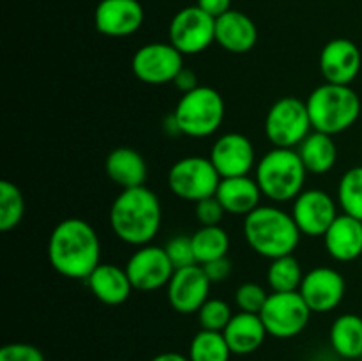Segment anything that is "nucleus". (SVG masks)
I'll list each match as a JSON object with an SVG mask.
<instances>
[{"label": "nucleus", "instance_id": "f257e3e1", "mask_svg": "<svg viewBox=\"0 0 362 361\" xmlns=\"http://www.w3.org/2000/svg\"><path fill=\"white\" fill-rule=\"evenodd\" d=\"M48 262L53 271L69 280H87L101 264V239L81 218H66L48 237Z\"/></svg>", "mask_w": 362, "mask_h": 361}, {"label": "nucleus", "instance_id": "f03ea898", "mask_svg": "<svg viewBox=\"0 0 362 361\" xmlns=\"http://www.w3.org/2000/svg\"><path fill=\"white\" fill-rule=\"evenodd\" d=\"M108 218L117 239L129 246H145L161 230V200L147 186L122 190L112 202Z\"/></svg>", "mask_w": 362, "mask_h": 361}, {"label": "nucleus", "instance_id": "7ed1b4c3", "mask_svg": "<svg viewBox=\"0 0 362 361\" xmlns=\"http://www.w3.org/2000/svg\"><path fill=\"white\" fill-rule=\"evenodd\" d=\"M243 232L247 246L269 260L292 255L303 237L292 214L278 205H258L244 218Z\"/></svg>", "mask_w": 362, "mask_h": 361}, {"label": "nucleus", "instance_id": "20e7f679", "mask_svg": "<svg viewBox=\"0 0 362 361\" xmlns=\"http://www.w3.org/2000/svg\"><path fill=\"white\" fill-rule=\"evenodd\" d=\"M308 170L297 149L272 147L258 159L255 179L262 195L276 204L293 202L304 191Z\"/></svg>", "mask_w": 362, "mask_h": 361}, {"label": "nucleus", "instance_id": "39448f33", "mask_svg": "<svg viewBox=\"0 0 362 361\" xmlns=\"http://www.w3.org/2000/svg\"><path fill=\"white\" fill-rule=\"evenodd\" d=\"M311 126L331 137L350 130L361 115V98L352 85L325 84L311 91L306 99Z\"/></svg>", "mask_w": 362, "mask_h": 361}, {"label": "nucleus", "instance_id": "423d86ee", "mask_svg": "<svg viewBox=\"0 0 362 361\" xmlns=\"http://www.w3.org/2000/svg\"><path fill=\"white\" fill-rule=\"evenodd\" d=\"M225 99L216 88L200 85L180 96L172 112L180 134L189 138H207L218 133L225 120Z\"/></svg>", "mask_w": 362, "mask_h": 361}, {"label": "nucleus", "instance_id": "0eeeda50", "mask_svg": "<svg viewBox=\"0 0 362 361\" xmlns=\"http://www.w3.org/2000/svg\"><path fill=\"white\" fill-rule=\"evenodd\" d=\"M264 131L272 147H299L300 142L313 131L306 101L293 96H285L272 103L265 115Z\"/></svg>", "mask_w": 362, "mask_h": 361}, {"label": "nucleus", "instance_id": "6e6552de", "mask_svg": "<svg viewBox=\"0 0 362 361\" xmlns=\"http://www.w3.org/2000/svg\"><path fill=\"white\" fill-rule=\"evenodd\" d=\"M166 180L170 191L177 198L197 204L204 198L214 197L221 183V176L209 156H186L170 166Z\"/></svg>", "mask_w": 362, "mask_h": 361}, {"label": "nucleus", "instance_id": "1a4fd4ad", "mask_svg": "<svg viewBox=\"0 0 362 361\" xmlns=\"http://www.w3.org/2000/svg\"><path fill=\"white\" fill-rule=\"evenodd\" d=\"M313 311L303 299L299 290L296 292H271L260 317L264 321L269 336L288 340L300 335L310 324Z\"/></svg>", "mask_w": 362, "mask_h": 361}, {"label": "nucleus", "instance_id": "9d476101", "mask_svg": "<svg viewBox=\"0 0 362 361\" xmlns=\"http://www.w3.org/2000/svg\"><path fill=\"white\" fill-rule=\"evenodd\" d=\"M168 41L186 55H198L216 42V18L194 6L184 7L172 18Z\"/></svg>", "mask_w": 362, "mask_h": 361}, {"label": "nucleus", "instance_id": "9b49d317", "mask_svg": "<svg viewBox=\"0 0 362 361\" xmlns=\"http://www.w3.org/2000/svg\"><path fill=\"white\" fill-rule=\"evenodd\" d=\"M184 67V55L172 42H147L131 59L133 74L147 85L173 84Z\"/></svg>", "mask_w": 362, "mask_h": 361}, {"label": "nucleus", "instance_id": "f8f14e48", "mask_svg": "<svg viewBox=\"0 0 362 361\" xmlns=\"http://www.w3.org/2000/svg\"><path fill=\"white\" fill-rule=\"evenodd\" d=\"M126 271L134 290L152 292L168 285L175 268L168 258L165 246L145 244L138 246L126 262Z\"/></svg>", "mask_w": 362, "mask_h": 361}, {"label": "nucleus", "instance_id": "ddd939ff", "mask_svg": "<svg viewBox=\"0 0 362 361\" xmlns=\"http://www.w3.org/2000/svg\"><path fill=\"white\" fill-rule=\"evenodd\" d=\"M290 214L303 236L324 237L339 212L338 204L331 193L320 188H311L297 195L292 202Z\"/></svg>", "mask_w": 362, "mask_h": 361}, {"label": "nucleus", "instance_id": "4468645a", "mask_svg": "<svg viewBox=\"0 0 362 361\" xmlns=\"http://www.w3.org/2000/svg\"><path fill=\"white\" fill-rule=\"evenodd\" d=\"M346 292L345 276L334 268L318 265L304 273L299 294L313 314H329L341 304Z\"/></svg>", "mask_w": 362, "mask_h": 361}, {"label": "nucleus", "instance_id": "2eb2a0df", "mask_svg": "<svg viewBox=\"0 0 362 361\" xmlns=\"http://www.w3.org/2000/svg\"><path fill=\"white\" fill-rule=\"evenodd\" d=\"M211 287L212 282L200 264L187 265V268L175 269L172 280L166 285V297L170 306L177 314H198V310L209 299Z\"/></svg>", "mask_w": 362, "mask_h": 361}, {"label": "nucleus", "instance_id": "dca6fc26", "mask_svg": "<svg viewBox=\"0 0 362 361\" xmlns=\"http://www.w3.org/2000/svg\"><path fill=\"white\" fill-rule=\"evenodd\" d=\"M209 159L216 166L221 179L250 176V172L258 163L253 142L246 134L235 133V131L216 138L209 152Z\"/></svg>", "mask_w": 362, "mask_h": 361}, {"label": "nucleus", "instance_id": "f3484780", "mask_svg": "<svg viewBox=\"0 0 362 361\" xmlns=\"http://www.w3.org/2000/svg\"><path fill=\"white\" fill-rule=\"evenodd\" d=\"M145 11L138 0H101L94 11V25L106 38H127L144 25Z\"/></svg>", "mask_w": 362, "mask_h": 361}, {"label": "nucleus", "instance_id": "a211bd4d", "mask_svg": "<svg viewBox=\"0 0 362 361\" xmlns=\"http://www.w3.org/2000/svg\"><path fill=\"white\" fill-rule=\"evenodd\" d=\"M362 55L359 46L346 38L331 39L322 48L318 67L325 81L336 85H352L359 76Z\"/></svg>", "mask_w": 362, "mask_h": 361}, {"label": "nucleus", "instance_id": "6ab92c4d", "mask_svg": "<svg viewBox=\"0 0 362 361\" xmlns=\"http://www.w3.org/2000/svg\"><path fill=\"white\" fill-rule=\"evenodd\" d=\"M85 282L92 296L108 306H119L126 303L134 290L126 268L112 262H101Z\"/></svg>", "mask_w": 362, "mask_h": 361}, {"label": "nucleus", "instance_id": "aec40b11", "mask_svg": "<svg viewBox=\"0 0 362 361\" xmlns=\"http://www.w3.org/2000/svg\"><path fill=\"white\" fill-rule=\"evenodd\" d=\"M258 41V28L247 14L230 9L216 18V42L228 53H247Z\"/></svg>", "mask_w": 362, "mask_h": 361}, {"label": "nucleus", "instance_id": "412c9836", "mask_svg": "<svg viewBox=\"0 0 362 361\" xmlns=\"http://www.w3.org/2000/svg\"><path fill=\"white\" fill-rule=\"evenodd\" d=\"M324 244L336 262L356 260L362 255V222L341 212L324 234Z\"/></svg>", "mask_w": 362, "mask_h": 361}, {"label": "nucleus", "instance_id": "4be33fe9", "mask_svg": "<svg viewBox=\"0 0 362 361\" xmlns=\"http://www.w3.org/2000/svg\"><path fill=\"white\" fill-rule=\"evenodd\" d=\"M262 190L257 179L250 176L225 177L216 190V198L221 202L226 214L244 216L253 212L258 205H262Z\"/></svg>", "mask_w": 362, "mask_h": 361}, {"label": "nucleus", "instance_id": "5701e85b", "mask_svg": "<svg viewBox=\"0 0 362 361\" xmlns=\"http://www.w3.org/2000/svg\"><path fill=\"white\" fill-rule=\"evenodd\" d=\"M105 172L113 184L122 190L145 186L148 168L144 156L133 147H117L105 159Z\"/></svg>", "mask_w": 362, "mask_h": 361}, {"label": "nucleus", "instance_id": "b1692460", "mask_svg": "<svg viewBox=\"0 0 362 361\" xmlns=\"http://www.w3.org/2000/svg\"><path fill=\"white\" fill-rule=\"evenodd\" d=\"M223 335H225L232 354L247 356V354H253L260 349L269 333L265 329L260 314L237 311V314H233L232 321L228 322Z\"/></svg>", "mask_w": 362, "mask_h": 361}, {"label": "nucleus", "instance_id": "393cba45", "mask_svg": "<svg viewBox=\"0 0 362 361\" xmlns=\"http://www.w3.org/2000/svg\"><path fill=\"white\" fill-rule=\"evenodd\" d=\"M300 161L306 166L308 173L324 176L331 172L338 161V145L334 138L322 131H311L297 147Z\"/></svg>", "mask_w": 362, "mask_h": 361}, {"label": "nucleus", "instance_id": "a878e982", "mask_svg": "<svg viewBox=\"0 0 362 361\" xmlns=\"http://www.w3.org/2000/svg\"><path fill=\"white\" fill-rule=\"evenodd\" d=\"M332 350L345 360L362 357V317L357 314H343L334 319L329 329Z\"/></svg>", "mask_w": 362, "mask_h": 361}, {"label": "nucleus", "instance_id": "bb28decb", "mask_svg": "<svg viewBox=\"0 0 362 361\" xmlns=\"http://www.w3.org/2000/svg\"><path fill=\"white\" fill-rule=\"evenodd\" d=\"M191 243H193L197 264L200 265L228 257L230 236L221 225L200 227L191 234Z\"/></svg>", "mask_w": 362, "mask_h": 361}, {"label": "nucleus", "instance_id": "cd10ccee", "mask_svg": "<svg viewBox=\"0 0 362 361\" xmlns=\"http://www.w3.org/2000/svg\"><path fill=\"white\" fill-rule=\"evenodd\" d=\"M303 278L304 271L293 253L272 258L267 268V285L271 292H296Z\"/></svg>", "mask_w": 362, "mask_h": 361}, {"label": "nucleus", "instance_id": "c85d7f7f", "mask_svg": "<svg viewBox=\"0 0 362 361\" xmlns=\"http://www.w3.org/2000/svg\"><path fill=\"white\" fill-rule=\"evenodd\" d=\"M187 357L189 361H230L232 350L221 331L200 329L191 340Z\"/></svg>", "mask_w": 362, "mask_h": 361}, {"label": "nucleus", "instance_id": "c756f323", "mask_svg": "<svg viewBox=\"0 0 362 361\" xmlns=\"http://www.w3.org/2000/svg\"><path fill=\"white\" fill-rule=\"evenodd\" d=\"M25 214V198L20 188L11 180L0 183V230L11 232L21 223Z\"/></svg>", "mask_w": 362, "mask_h": 361}, {"label": "nucleus", "instance_id": "7c9ffc66", "mask_svg": "<svg viewBox=\"0 0 362 361\" xmlns=\"http://www.w3.org/2000/svg\"><path fill=\"white\" fill-rule=\"evenodd\" d=\"M338 204L345 214L362 222V165L352 166L338 184Z\"/></svg>", "mask_w": 362, "mask_h": 361}, {"label": "nucleus", "instance_id": "2f4dec72", "mask_svg": "<svg viewBox=\"0 0 362 361\" xmlns=\"http://www.w3.org/2000/svg\"><path fill=\"white\" fill-rule=\"evenodd\" d=\"M198 322H200L202 329H209V331H225L228 322L232 321L233 311L232 306L226 303L225 299L219 297H209L204 303V306L198 310Z\"/></svg>", "mask_w": 362, "mask_h": 361}, {"label": "nucleus", "instance_id": "473e14b6", "mask_svg": "<svg viewBox=\"0 0 362 361\" xmlns=\"http://www.w3.org/2000/svg\"><path fill=\"white\" fill-rule=\"evenodd\" d=\"M269 292L257 282H244L237 287L235 290V306L239 311H247V314H260L267 301Z\"/></svg>", "mask_w": 362, "mask_h": 361}, {"label": "nucleus", "instance_id": "72a5a7b5", "mask_svg": "<svg viewBox=\"0 0 362 361\" xmlns=\"http://www.w3.org/2000/svg\"><path fill=\"white\" fill-rule=\"evenodd\" d=\"M165 250L175 269H182L187 268V265L197 264L191 236H175L165 244Z\"/></svg>", "mask_w": 362, "mask_h": 361}, {"label": "nucleus", "instance_id": "f704fd0d", "mask_svg": "<svg viewBox=\"0 0 362 361\" xmlns=\"http://www.w3.org/2000/svg\"><path fill=\"white\" fill-rule=\"evenodd\" d=\"M226 211L223 209L221 202L214 197L204 198V200L194 204V216H197L200 227H211V225H221L223 218H225Z\"/></svg>", "mask_w": 362, "mask_h": 361}, {"label": "nucleus", "instance_id": "c9c22d12", "mask_svg": "<svg viewBox=\"0 0 362 361\" xmlns=\"http://www.w3.org/2000/svg\"><path fill=\"white\" fill-rule=\"evenodd\" d=\"M0 361H46L39 347L25 342L7 343L0 349Z\"/></svg>", "mask_w": 362, "mask_h": 361}, {"label": "nucleus", "instance_id": "e433bc0d", "mask_svg": "<svg viewBox=\"0 0 362 361\" xmlns=\"http://www.w3.org/2000/svg\"><path fill=\"white\" fill-rule=\"evenodd\" d=\"M205 271V275L209 276L212 283L225 282L230 275H232V260L228 257L218 258V260L207 262V264L202 265Z\"/></svg>", "mask_w": 362, "mask_h": 361}, {"label": "nucleus", "instance_id": "4c0bfd02", "mask_svg": "<svg viewBox=\"0 0 362 361\" xmlns=\"http://www.w3.org/2000/svg\"><path fill=\"white\" fill-rule=\"evenodd\" d=\"M173 85H175V87L182 92V94H187V92H191V91H194L197 87H200L197 73H194L193 69H187L186 66L179 71V74H177L175 80H173Z\"/></svg>", "mask_w": 362, "mask_h": 361}, {"label": "nucleus", "instance_id": "58836bf2", "mask_svg": "<svg viewBox=\"0 0 362 361\" xmlns=\"http://www.w3.org/2000/svg\"><path fill=\"white\" fill-rule=\"evenodd\" d=\"M197 6L209 16L219 18L232 9V0H197Z\"/></svg>", "mask_w": 362, "mask_h": 361}, {"label": "nucleus", "instance_id": "ea45409f", "mask_svg": "<svg viewBox=\"0 0 362 361\" xmlns=\"http://www.w3.org/2000/svg\"><path fill=\"white\" fill-rule=\"evenodd\" d=\"M151 361H189V357L180 353H175V350H168V353L156 354Z\"/></svg>", "mask_w": 362, "mask_h": 361}]
</instances>
